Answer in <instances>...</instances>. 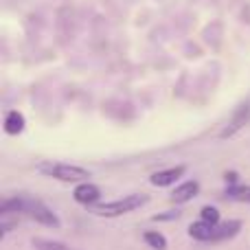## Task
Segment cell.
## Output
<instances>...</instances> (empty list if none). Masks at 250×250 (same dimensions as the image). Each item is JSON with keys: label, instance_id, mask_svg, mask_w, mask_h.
Here are the masks:
<instances>
[{"label": "cell", "instance_id": "obj_1", "mask_svg": "<svg viewBox=\"0 0 250 250\" xmlns=\"http://www.w3.org/2000/svg\"><path fill=\"white\" fill-rule=\"evenodd\" d=\"M0 213L9 215V213H24L26 217L35 220L38 224L48 226V229H60V217L38 198L31 195H16V198H7L0 204Z\"/></svg>", "mask_w": 250, "mask_h": 250}, {"label": "cell", "instance_id": "obj_2", "mask_svg": "<svg viewBox=\"0 0 250 250\" xmlns=\"http://www.w3.org/2000/svg\"><path fill=\"white\" fill-rule=\"evenodd\" d=\"M147 195L143 193H132L125 195L121 200H114V202H104V204H92L90 211L99 217H119V215H127V213L136 211V208L145 207L147 204Z\"/></svg>", "mask_w": 250, "mask_h": 250}, {"label": "cell", "instance_id": "obj_3", "mask_svg": "<svg viewBox=\"0 0 250 250\" xmlns=\"http://www.w3.org/2000/svg\"><path fill=\"white\" fill-rule=\"evenodd\" d=\"M38 171L44 173L46 178H55L60 182H86L90 178V171L77 165H68V163H40Z\"/></svg>", "mask_w": 250, "mask_h": 250}, {"label": "cell", "instance_id": "obj_4", "mask_svg": "<svg viewBox=\"0 0 250 250\" xmlns=\"http://www.w3.org/2000/svg\"><path fill=\"white\" fill-rule=\"evenodd\" d=\"M73 198H75V202L83 204V207H92V204L99 202L101 191H99V187L97 185H92V182L86 180V182H79V185L75 187Z\"/></svg>", "mask_w": 250, "mask_h": 250}, {"label": "cell", "instance_id": "obj_5", "mask_svg": "<svg viewBox=\"0 0 250 250\" xmlns=\"http://www.w3.org/2000/svg\"><path fill=\"white\" fill-rule=\"evenodd\" d=\"M248 119H250V105L246 104V105H242V108H239L237 112L233 114V119H230L229 125L222 129L220 136H222V138H229V136H233V134H237L239 129H242L244 125L248 123Z\"/></svg>", "mask_w": 250, "mask_h": 250}, {"label": "cell", "instance_id": "obj_6", "mask_svg": "<svg viewBox=\"0 0 250 250\" xmlns=\"http://www.w3.org/2000/svg\"><path fill=\"white\" fill-rule=\"evenodd\" d=\"M182 176H185V167L178 165V167H169V169H163V171H156L149 180L154 187H169Z\"/></svg>", "mask_w": 250, "mask_h": 250}, {"label": "cell", "instance_id": "obj_7", "mask_svg": "<svg viewBox=\"0 0 250 250\" xmlns=\"http://www.w3.org/2000/svg\"><path fill=\"white\" fill-rule=\"evenodd\" d=\"M198 191H200V185L195 180L182 182V185L176 187V191L171 193V200L178 204H185V202H189V200H193L195 195H198Z\"/></svg>", "mask_w": 250, "mask_h": 250}, {"label": "cell", "instance_id": "obj_8", "mask_svg": "<svg viewBox=\"0 0 250 250\" xmlns=\"http://www.w3.org/2000/svg\"><path fill=\"white\" fill-rule=\"evenodd\" d=\"M242 230V222L230 220V222H220L215 226V235H213V244L215 242H226V239L235 237V235Z\"/></svg>", "mask_w": 250, "mask_h": 250}, {"label": "cell", "instance_id": "obj_9", "mask_svg": "<svg viewBox=\"0 0 250 250\" xmlns=\"http://www.w3.org/2000/svg\"><path fill=\"white\" fill-rule=\"evenodd\" d=\"M189 235L193 239H198V242H213L215 226L208 224V222H204V220H200V222H195V224L189 226Z\"/></svg>", "mask_w": 250, "mask_h": 250}, {"label": "cell", "instance_id": "obj_10", "mask_svg": "<svg viewBox=\"0 0 250 250\" xmlns=\"http://www.w3.org/2000/svg\"><path fill=\"white\" fill-rule=\"evenodd\" d=\"M24 129V117H22L18 110H11V112L4 117V132L7 134H20Z\"/></svg>", "mask_w": 250, "mask_h": 250}, {"label": "cell", "instance_id": "obj_11", "mask_svg": "<svg viewBox=\"0 0 250 250\" xmlns=\"http://www.w3.org/2000/svg\"><path fill=\"white\" fill-rule=\"evenodd\" d=\"M226 198L235 200V202H246L250 204V187L248 185H235L226 189Z\"/></svg>", "mask_w": 250, "mask_h": 250}, {"label": "cell", "instance_id": "obj_12", "mask_svg": "<svg viewBox=\"0 0 250 250\" xmlns=\"http://www.w3.org/2000/svg\"><path fill=\"white\" fill-rule=\"evenodd\" d=\"M33 248L35 250H75L62 242H55V239H44V237H33Z\"/></svg>", "mask_w": 250, "mask_h": 250}, {"label": "cell", "instance_id": "obj_13", "mask_svg": "<svg viewBox=\"0 0 250 250\" xmlns=\"http://www.w3.org/2000/svg\"><path fill=\"white\" fill-rule=\"evenodd\" d=\"M145 244L154 250H167V239L158 230H147L145 233Z\"/></svg>", "mask_w": 250, "mask_h": 250}, {"label": "cell", "instance_id": "obj_14", "mask_svg": "<svg viewBox=\"0 0 250 250\" xmlns=\"http://www.w3.org/2000/svg\"><path fill=\"white\" fill-rule=\"evenodd\" d=\"M202 220L208 222V224H213V226H217L220 224V211H217L215 207H204L202 208Z\"/></svg>", "mask_w": 250, "mask_h": 250}]
</instances>
